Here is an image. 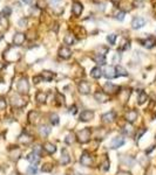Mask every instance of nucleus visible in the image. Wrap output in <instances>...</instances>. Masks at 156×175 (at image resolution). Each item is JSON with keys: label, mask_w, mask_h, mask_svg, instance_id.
Returning <instances> with one entry per match:
<instances>
[{"label": "nucleus", "mask_w": 156, "mask_h": 175, "mask_svg": "<svg viewBox=\"0 0 156 175\" xmlns=\"http://www.w3.org/2000/svg\"><path fill=\"white\" fill-rule=\"evenodd\" d=\"M119 21H122L123 19H125V12H119L118 14H116V16H115Z\"/></svg>", "instance_id": "nucleus-41"}, {"label": "nucleus", "mask_w": 156, "mask_h": 175, "mask_svg": "<svg viewBox=\"0 0 156 175\" xmlns=\"http://www.w3.org/2000/svg\"><path fill=\"white\" fill-rule=\"evenodd\" d=\"M91 134H92L91 128H83V130L78 132V140L81 144H86L91 140Z\"/></svg>", "instance_id": "nucleus-1"}, {"label": "nucleus", "mask_w": 156, "mask_h": 175, "mask_svg": "<svg viewBox=\"0 0 156 175\" xmlns=\"http://www.w3.org/2000/svg\"><path fill=\"white\" fill-rule=\"evenodd\" d=\"M114 119H115V112H113V111H110V112L102 116V121L104 124H110V123L114 121Z\"/></svg>", "instance_id": "nucleus-14"}, {"label": "nucleus", "mask_w": 156, "mask_h": 175, "mask_svg": "<svg viewBox=\"0 0 156 175\" xmlns=\"http://www.w3.org/2000/svg\"><path fill=\"white\" fill-rule=\"evenodd\" d=\"M60 161H61L62 165H67L70 161V156H69V154H68V152H67L66 148H63L62 151H61V160Z\"/></svg>", "instance_id": "nucleus-20"}, {"label": "nucleus", "mask_w": 156, "mask_h": 175, "mask_svg": "<svg viewBox=\"0 0 156 175\" xmlns=\"http://www.w3.org/2000/svg\"><path fill=\"white\" fill-rule=\"evenodd\" d=\"M27 160L31 162L32 165H36V164L40 161V154H38V153H35V152H32V153L28 154Z\"/></svg>", "instance_id": "nucleus-15"}, {"label": "nucleus", "mask_w": 156, "mask_h": 175, "mask_svg": "<svg viewBox=\"0 0 156 175\" xmlns=\"http://www.w3.org/2000/svg\"><path fill=\"white\" fill-rule=\"evenodd\" d=\"M36 172H38V168H36V166L35 165H32L28 167V171H27V173L30 175H34L36 174Z\"/></svg>", "instance_id": "nucleus-36"}, {"label": "nucleus", "mask_w": 156, "mask_h": 175, "mask_svg": "<svg viewBox=\"0 0 156 175\" xmlns=\"http://www.w3.org/2000/svg\"><path fill=\"white\" fill-rule=\"evenodd\" d=\"M20 155H21V151L19 148H12V151H11V159L12 160H18Z\"/></svg>", "instance_id": "nucleus-25"}, {"label": "nucleus", "mask_w": 156, "mask_h": 175, "mask_svg": "<svg viewBox=\"0 0 156 175\" xmlns=\"http://www.w3.org/2000/svg\"><path fill=\"white\" fill-rule=\"evenodd\" d=\"M26 24H27V19H21V20L19 21V25H20V26H25Z\"/></svg>", "instance_id": "nucleus-49"}, {"label": "nucleus", "mask_w": 156, "mask_h": 175, "mask_svg": "<svg viewBox=\"0 0 156 175\" xmlns=\"http://www.w3.org/2000/svg\"><path fill=\"white\" fill-rule=\"evenodd\" d=\"M118 175H131L129 172H126V171H119Z\"/></svg>", "instance_id": "nucleus-50"}, {"label": "nucleus", "mask_w": 156, "mask_h": 175, "mask_svg": "<svg viewBox=\"0 0 156 175\" xmlns=\"http://www.w3.org/2000/svg\"><path fill=\"white\" fill-rule=\"evenodd\" d=\"M40 76H41L42 80L46 81V82H51V81L54 78V74H53L52 71H49V70H44Z\"/></svg>", "instance_id": "nucleus-19"}, {"label": "nucleus", "mask_w": 156, "mask_h": 175, "mask_svg": "<svg viewBox=\"0 0 156 175\" xmlns=\"http://www.w3.org/2000/svg\"><path fill=\"white\" fill-rule=\"evenodd\" d=\"M25 39H26V35L24 33H15L13 36V43L15 46H21L25 42Z\"/></svg>", "instance_id": "nucleus-5"}, {"label": "nucleus", "mask_w": 156, "mask_h": 175, "mask_svg": "<svg viewBox=\"0 0 156 175\" xmlns=\"http://www.w3.org/2000/svg\"><path fill=\"white\" fill-rule=\"evenodd\" d=\"M91 76L95 78V80H97V78H100L101 76H102V71H101V69L99 68V67H95L92 69V71H91Z\"/></svg>", "instance_id": "nucleus-23"}, {"label": "nucleus", "mask_w": 156, "mask_h": 175, "mask_svg": "<svg viewBox=\"0 0 156 175\" xmlns=\"http://www.w3.org/2000/svg\"><path fill=\"white\" fill-rule=\"evenodd\" d=\"M7 25H8V22H7L6 16L0 15V27H7Z\"/></svg>", "instance_id": "nucleus-38"}, {"label": "nucleus", "mask_w": 156, "mask_h": 175, "mask_svg": "<svg viewBox=\"0 0 156 175\" xmlns=\"http://www.w3.org/2000/svg\"><path fill=\"white\" fill-rule=\"evenodd\" d=\"M61 0H51V4L52 5H57V4H60Z\"/></svg>", "instance_id": "nucleus-51"}, {"label": "nucleus", "mask_w": 156, "mask_h": 175, "mask_svg": "<svg viewBox=\"0 0 156 175\" xmlns=\"http://www.w3.org/2000/svg\"><path fill=\"white\" fill-rule=\"evenodd\" d=\"M136 119H137V112H136L135 110H129V111L126 113V120H127V121L134 123Z\"/></svg>", "instance_id": "nucleus-16"}, {"label": "nucleus", "mask_w": 156, "mask_h": 175, "mask_svg": "<svg viewBox=\"0 0 156 175\" xmlns=\"http://www.w3.org/2000/svg\"><path fill=\"white\" fill-rule=\"evenodd\" d=\"M115 70H116V75H118V76H128L127 70H126L123 67H121V65H118V67L115 68Z\"/></svg>", "instance_id": "nucleus-28"}, {"label": "nucleus", "mask_w": 156, "mask_h": 175, "mask_svg": "<svg viewBox=\"0 0 156 175\" xmlns=\"http://www.w3.org/2000/svg\"><path fill=\"white\" fill-rule=\"evenodd\" d=\"M115 40H116V34H110L107 36V41L110 43V44H114L115 43Z\"/></svg>", "instance_id": "nucleus-37"}, {"label": "nucleus", "mask_w": 156, "mask_h": 175, "mask_svg": "<svg viewBox=\"0 0 156 175\" xmlns=\"http://www.w3.org/2000/svg\"><path fill=\"white\" fill-rule=\"evenodd\" d=\"M104 76H106L107 78H109V80L115 78V77L118 76V75H116V70H115V68H114L113 65L107 67L106 70H104Z\"/></svg>", "instance_id": "nucleus-9"}, {"label": "nucleus", "mask_w": 156, "mask_h": 175, "mask_svg": "<svg viewBox=\"0 0 156 175\" xmlns=\"http://www.w3.org/2000/svg\"><path fill=\"white\" fill-rule=\"evenodd\" d=\"M52 169H53V166H51V165H45L42 167V172H51Z\"/></svg>", "instance_id": "nucleus-43"}, {"label": "nucleus", "mask_w": 156, "mask_h": 175, "mask_svg": "<svg viewBox=\"0 0 156 175\" xmlns=\"http://www.w3.org/2000/svg\"><path fill=\"white\" fill-rule=\"evenodd\" d=\"M112 1H113L114 4H119V1H120V0H112Z\"/></svg>", "instance_id": "nucleus-54"}, {"label": "nucleus", "mask_w": 156, "mask_h": 175, "mask_svg": "<svg viewBox=\"0 0 156 175\" xmlns=\"http://www.w3.org/2000/svg\"><path fill=\"white\" fill-rule=\"evenodd\" d=\"M148 99V96H147V93L146 92H143V91H141L140 92V95H139V104H143V103H146V100Z\"/></svg>", "instance_id": "nucleus-31"}, {"label": "nucleus", "mask_w": 156, "mask_h": 175, "mask_svg": "<svg viewBox=\"0 0 156 175\" xmlns=\"http://www.w3.org/2000/svg\"><path fill=\"white\" fill-rule=\"evenodd\" d=\"M120 60H121V56H120V54H115V56H114V63H119L120 62Z\"/></svg>", "instance_id": "nucleus-47"}, {"label": "nucleus", "mask_w": 156, "mask_h": 175, "mask_svg": "<svg viewBox=\"0 0 156 175\" xmlns=\"http://www.w3.org/2000/svg\"><path fill=\"white\" fill-rule=\"evenodd\" d=\"M79 91H80L82 95H87V93L91 92V85H89L87 82L82 81V82L79 83Z\"/></svg>", "instance_id": "nucleus-12"}, {"label": "nucleus", "mask_w": 156, "mask_h": 175, "mask_svg": "<svg viewBox=\"0 0 156 175\" xmlns=\"http://www.w3.org/2000/svg\"><path fill=\"white\" fill-rule=\"evenodd\" d=\"M63 41H65V43H66V44L70 46V44H73V43L75 42V36H74L73 34H67V35L65 36Z\"/></svg>", "instance_id": "nucleus-26"}, {"label": "nucleus", "mask_w": 156, "mask_h": 175, "mask_svg": "<svg viewBox=\"0 0 156 175\" xmlns=\"http://www.w3.org/2000/svg\"><path fill=\"white\" fill-rule=\"evenodd\" d=\"M82 11H83V7H82L81 2H78V1H75V2L72 5V12H73V14H74L75 16H79V15H81Z\"/></svg>", "instance_id": "nucleus-7"}, {"label": "nucleus", "mask_w": 156, "mask_h": 175, "mask_svg": "<svg viewBox=\"0 0 156 175\" xmlns=\"http://www.w3.org/2000/svg\"><path fill=\"white\" fill-rule=\"evenodd\" d=\"M108 169H109V160L106 158V159H104V161H103V164H102V171L107 172Z\"/></svg>", "instance_id": "nucleus-39"}, {"label": "nucleus", "mask_w": 156, "mask_h": 175, "mask_svg": "<svg viewBox=\"0 0 156 175\" xmlns=\"http://www.w3.org/2000/svg\"><path fill=\"white\" fill-rule=\"evenodd\" d=\"M140 42H141L146 48L150 49V48H153V47L156 44V39L155 37H153V36H149V37L146 39V40H140Z\"/></svg>", "instance_id": "nucleus-8"}, {"label": "nucleus", "mask_w": 156, "mask_h": 175, "mask_svg": "<svg viewBox=\"0 0 156 175\" xmlns=\"http://www.w3.org/2000/svg\"><path fill=\"white\" fill-rule=\"evenodd\" d=\"M93 118H94V112L93 111H89V110L82 111L81 115H80V120H82V121H89Z\"/></svg>", "instance_id": "nucleus-11"}, {"label": "nucleus", "mask_w": 156, "mask_h": 175, "mask_svg": "<svg viewBox=\"0 0 156 175\" xmlns=\"http://www.w3.org/2000/svg\"><path fill=\"white\" fill-rule=\"evenodd\" d=\"M41 81H42V77H41V76H34V77H33V82H34L35 84L40 83Z\"/></svg>", "instance_id": "nucleus-44"}, {"label": "nucleus", "mask_w": 156, "mask_h": 175, "mask_svg": "<svg viewBox=\"0 0 156 175\" xmlns=\"http://www.w3.org/2000/svg\"><path fill=\"white\" fill-rule=\"evenodd\" d=\"M93 60L95 61V63L100 64V65H103L106 63V58H104V55H101V54H96L93 57Z\"/></svg>", "instance_id": "nucleus-24"}, {"label": "nucleus", "mask_w": 156, "mask_h": 175, "mask_svg": "<svg viewBox=\"0 0 156 175\" xmlns=\"http://www.w3.org/2000/svg\"><path fill=\"white\" fill-rule=\"evenodd\" d=\"M11 13H12V9H11L9 7H5V8L2 9V15H4V16L11 15Z\"/></svg>", "instance_id": "nucleus-40"}, {"label": "nucleus", "mask_w": 156, "mask_h": 175, "mask_svg": "<svg viewBox=\"0 0 156 175\" xmlns=\"http://www.w3.org/2000/svg\"><path fill=\"white\" fill-rule=\"evenodd\" d=\"M36 7H38V8H44V7H45V1H44V0H38Z\"/></svg>", "instance_id": "nucleus-45"}, {"label": "nucleus", "mask_w": 156, "mask_h": 175, "mask_svg": "<svg viewBox=\"0 0 156 175\" xmlns=\"http://www.w3.org/2000/svg\"><path fill=\"white\" fill-rule=\"evenodd\" d=\"M35 98H36L38 103H45L46 102V98H47V95L45 92H42V91H39L36 93V97Z\"/></svg>", "instance_id": "nucleus-27"}, {"label": "nucleus", "mask_w": 156, "mask_h": 175, "mask_svg": "<svg viewBox=\"0 0 156 175\" xmlns=\"http://www.w3.org/2000/svg\"><path fill=\"white\" fill-rule=\"evenodd\" d=\"M39 132H40L41 137H47L51 133V127L47 126V125H41L40 128H39Z\"/></svg>", "instance_id": "nucleus-21"}, {"label": "nucleus", "mask_w": 156, "mask_h": 175, "mask_svg": "<svg viewBox=\"0 0 156 175\" xmlns=\"http://www.w3.org/2000/svg\"><path fill=\"white\" fill-rule=\"evenodd\" d=\"M94 97H95V99L97 102H101V103H106V102L109 100V97H108V95L104 91H97V92H95Z\"/></svg>", "instance_id": "nucleus-6"}, {"label": "nucleus", "mask_w": 156, "mask_h": 175, "mask_svg": "<svg viewBox=\"0 0 156 175\" xmlns=\"http://www.w3.org/2000/svg\"><path fill=\"white\" fill-rule=\"evenodd\" d=\"M144 25H146V20H144L143 18H139V16L135 18V19L133 20V22H131V26H133L134 29L142 28Z\"/></svg>", "instance_id": "nucleus-10"}, {"label": "nucleus", "mask_w": 156, "mask_h": 175, "mask_svg": "<svg viewBox=\"0 0 156 175\" xmlns=\"http://www.w3.org/2000/svg\"><path fill=\"white\" fill-rule=\"evenodd\" d=\"M25 4H32L33 2V0H22Z\"/></svg>", "instance_id": "nucleus-52"}, {"label": "nucleus", "mask_w": 156, "mask_h": 175, "mask_svg": "<svg viewBox=\"0 0 156 175\" xmlns=\"http://www.w3.org/2000/svg\"><path fill=\"white\" fill-rule=\"evenodd\" d=\"M80 162L82 166H86V167H89L92 164H93V156L88 153V152H83L81 154V158H80Z\"/></svg>", "instance_id": "nucleus-2"}, {"label": "nucleus", "mask_w": 156, "mask_h": 175, "mask_svg": "<svg viewBox=\"0 0 156 175\" xmlns=\"http://www.w3.org/2000/svg\"><path fill=\"white\" fill-rule=\"evenodd\" d=\"M18 91L20 93H27L30 90V84L27 82L26 78H20V81L18 82Z\"/></svg>", "instance_id": "nucleus-3"}, {"label": "nucleus", "mask_w": 156, "mask_h": 175, "mask_svg": "<svg viewBox=\"0 0 156 175\" xmlns=\"http://www.w3.org/2000/svg\"><path fill=\"white\" fill-rule=\"evenodd\" d=\"M55 98H57V102H58L59 105H63V104H65V98H63V96L60 92H57Z\"/></svg>", "instance_id": "nucleus-34"}, {"label": "nucleus", "mask_w": 156, "mask_h": 175, "mask_svg": "<svg viewBox=\"0 0 156 175\" xmlns=\"http://www.w3.org/2000/svg\"><path fill=\"white\" fill-rule=\"evenodd\" d=\"M75 140H76V138H75L74 133H69V134L66 137V140H65V141H66L68 145H72V144L75 143Z\"/></svg>", "instance_id": "nucleus-30"}, {"label": "nucleus", "mask_w": 156, "mask_h": 175, "mask_svg": "<svg viewBox=\"0 0 156 175\" xmlns=\"http://www.w3.org/2000/svg\"><path fill=\"white\" fill-rule=\"evenodd\" d=\"M146 132H147V128H143V127H142V128H139L137 132H136V134H135V140H136V141L140 140V138H141Z\"/></svg>", "instance_id": "nucleus-32"}, {"label": "nucleus", "mask_w": 156, "mask_h": 175, "mask_svg": "<svg viewBox=\"0 0 156 175\" xmlns=\"http://www.w3.org/2000/svg\"><path fill=\"white\" fill-rule=\"evenodd\" d=\"M49 118H51V123H52L53 125H57V124H59V116H58L57 113H52Z\"/></svg>", "instance_id": "nucleus-35"}, {"label": "nucleus", "mask_w": 156, "mask_h": 175, "mask_svg": "<svg viewBox=\"0 0 156 175\" xmlns=\"http://www.w3.org/2000/svg\"><path fill=\"white\" fill-rule=\"evenodd\" d=\"M155 117H156V112H155Z\"/></svg>", "instance_id": "nucleus-55"}, {"label": "nucleus", "mask_w": 156, "mask_h": 175, "mask_svg": "<svg viewBox=\"0 0 156 175\" xmlns=\"http://www.w3.org/2000/svg\"><path fill=\"white\" fill-rule=\"evenodd\" d=\"M38 117H39V113L36 111H31L30 115H28V119H30L31 123H35L36 119H38Z\"/></svg>", "instance_id": "nucleus-33"}, {"label": "nucleus", "mask_w": 156, "mask_h": 175, "mask_svg": "<svg viewBox=\"0 0 156 175\" xmlns=\"http://www.w3.org/2000/svg\"><path fill=\"white\" fill-rule=\"evenodd\" d=\"M123 144H125V139H123V138H121V137H116V138H114V139L112 140V143H110V147L115 149V148L121 147Z\"/></svg>", "instance_id": "nucleus-13"}, {"label": "nucleus", "mask_w": 156, "mask_h": 175, "mask_svg": "<svg viewBox=\"0 0 156 175\" xmlns=\"http://www.w3.org/2000/svg\"><path fill=\"white\" fill-rule=\"evenodd\" d=\"M70 55H72V52H70L67 47H61V48L59 49V56H60V57L67 60V58L70 57Z\"/></svg>", "instance_id": "nucleus-18"}, {"label": "nucleus", "mask_w": 156, "mask_h": 175, "mask_svg": "<svg viewBox=\"0 0 156 175\" xmlns=\"http://www.w3.org/2000/svg\"><path fill=\"white\" fill-rule=\"evenodd\" d=\"M33 149H34V152H35V153L40 154V152H41V146H40V145H35L34 147H33Z\"/></svg>", "instance_id": "nucleus-46"}, {"label": "nucleus", "mask_w": 156, "mask_h": 175, "mask_svg": "<svg viewBox=\"0 0 156 175\" xmlns=\"http://www.w3.org/2000/svg\"><path fill=\"white\" fill-rule=\"evenodd\" d=\"M4 67H5V64H4V63H2V62H0V70H1V69H2V68H4Z\"/></svg>", "instance_id": "nucleus-53"}, {"label": "nucleus", "mask_w": 156, "mask_h": 175, "mask_svg": "<svg viewBox=\"0 0 156 175\" xmlns=\"http://www.w3.org/2000/svg\"><path fill=\"white\" fill-rule=\"evenodd\" d=\"M121 161H122V164H126V165H129L130 167H133V165H134V159L133 158H130V156H127L125 159V156H121Z\"/></svg>", "instance_id": "nucleus-29"}, {"label": "nucleus", "mask_w": 156, "mask_h": 175, "mask_svg": "<svg viewBox=\"0 0 156 175\" xmlns=\"http://www.w3.org/2000/svg\"><path fill=\"white\" fill-rule=\"evenodd\" d=\"M69 112H70L72 115H75V113H76V106H75V105H73V106L69 109Z\"/></svg>", "instance_id": "nucleus-48"}, {"label": "nucleus", "mask_w": 156, "mask_h": 175, "mask_svg": "<svg viewBox=\"0 0 156 175\" xmlns=\"http://www.w3.org/2000/svg\"><path fill=\"white\" fill-rule=\"evenodd\" d=\"M119 90H120V88L116 87V85H114V84H112V83H106L104 84V87H103V91L108 95H114V93H118L119 92Z\"/></svg>", "instance_id": "nucleus-4"}, {"label": "nucleus", "mask_w": 156, "mask_h": 175, "mask_svg": "<svg viewBox=\"0 0 156 175\" xmlns=\"http://www.w3.org/2000/svg\"><path fill=\"white\" fill-rule=\"evenodd\" d=\"M44 148H45V151H46L48 154H53V153H55V151H57L55 145H53L52 143H46V144L44 145Z\"/></svg>", "instance_id": "nucleus-22"}, {"label": "nucleus", "mask_w": 156, "mask_h": 175, "mask_svg": "<svg viewBox=\"0 0 156 175\" xmlns=\"http://www.w3.org/2000/svg\"><path fill=\"white\" fill-rule=\"evenodd\" d=\"M33 141V138L31 136H28L27 133H22L20 137H19V143L24 144V145H28Z\"/></svg>", "instance_id": "nucleus-17"}, {"label": "nucleus", "mask_w": 156, "mask_h": 175, "mask_svg": "<svg viewBox=\"0 0 156 175\" xmlns=\"http://www.w3.org/2000/svg\"><path fill=\"white\" fill-rule=\"evenodd\" d=\"M6 109V100L4 98H0V111Z\"/></svg>", "instance_id": "nucleus-42"}]
</instances>
